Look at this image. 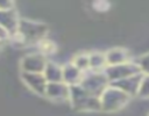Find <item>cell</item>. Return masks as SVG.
<instances>
[{
  "mask_svg": "<svg viewBox=\"0 0 149 116\" xmlns=\"http://www.w3.org/2000/svg\"><path fill=\"white\" fill-rule=\"evenodd\" d=\"M129 96L127 94H125L122 90L115 88V87H111L104 90V94L101 95L100 102H101V108L106 109V110H116L120 109L121 107H123L127 101H128Z\"/></svg>",
  "mask_w": 149,
  "mask_h": 116,
  "instance_id": "obj_1",
  "label": "cell"
},
{
  "mask_svg": "<svg viewBox=\"0 0 149 116\" xmlns=\"http://www.w3.org/2000/svg\"><path fill=\"white\" fill-rule=\"evenodd\" d=\"M141 73L139 66L136 63H123L120 65H114V66H108L106 70V77L113 81H118L128 77H133Z\"/></svg>",
  "mask_w": 149,
  "mask_h": 116,
  "instance_id": "obj_2",
  "label": "cell"
},
{
  "mask_svg": "<svg viewBox=\"0 0 149 116\" xmlns=\"http://www.w3.org/2000/svg\"><path fill=\"white\" fill-rule=\"evenodd\" d=\"M142 77H143V74L142 73H139L136 75L128 77V78H125V79L114 81L112 84V86L115 87V88H118V89H120V90H122L128 96L136 95L137 92H139V88H140V84H141Z\"/></svg>",
  "mask_w": 149,
  "mask_h": 116,
  "instance_id": "obj_3",
  "label": "cell"
},
{
  "mask_svg": "<svg viewBox=\"0 0 149 116\" xmlns=\"http://www.w3.org/2000/svg\"><path fill=\"white\" fill-rule=\"evenodd\" d=\"M26 74V81L28 82V85L35 89L38 93H45L47 90V79L44 75H42L41 73H24Z\"/></svg>",
  "mask_w": 149,
  "mask_h": 116,
  "instance_id": "obj_4",
  "label": "cell"
},
{
  "mask_svg": "<svg viewBox=\"0 0 149 116\" xmlns=\"http://www.w3.org/2000/svg\"><path fill=\"white\" fill-rule=\"evenodd\" d=\"M23 66L29 73H41L45 68V63L40 55H31L23 60Z\"/></svg>",
  "mask_w": 149,
  "mask_h": 116,
  "instance_id": "obj_5",
  "label": "cell"
},
{
  "mask_svg": "<svg viewBox=\"0 0 149 116\" xmlns=\"http://www.w3.org/2000/svg\"><path fill=\"white\" fill-rule=\"evenodd\" d=\"M127 60H128V53L123 49H113L108 51L106 55V63L108 66L120 65L127 63Z\"/></svg>",
  "mask_w": 149,
  "mask_h": 116,
  "instance_id": "obj_6",
  "label": "cell"
},
{
  "mask_svg": "<svg viewBox=\"0 0 149 116\" xmlns=\"http://www.w3.org/2000/svg\"><path fill=\"white\" fill-rule=\"evenodd\" d=\"M21 29H22L23 35H26L28 38H31V39H35L42 36L45 30L43 26L37 24V23H30V22H23Z\"/></svg>",
  "mask_w": 149,
  "mask_h": 116,
  "instance_id": "obj_7",
  "label": "cell"
},
{
  "mask_svg": "<svg viewBox=\"0 0 149 116\" xmlns=\"http://www.w3.org/2000/svg\"><path fill=\"white\" fill-rule=\"evenodd\" d=\"M45 93L54 99H59V97H65L69 95V89L65 85H63L62 82H50L47 86V90Z\"/></svg>",
  "mask_w": 149,
  "mask_h": 116,
  "instance_id": "obj_8",
  "label": "cell"
},
{
  "mask_svg": "<svg viewBox=\"0 0 149 116\" xmlns=\"http://www.w3.org/2000/svg\"><path fill=\"white\" fill-rule=\"evenodd\" d=\"M63 79L69 82L70 85H76L78 84V81L81 79L80 75V70L76 66V65H71V66H66L65 68H63Z\"/></svg>",
  "mask_w": 149,
  "mask_h": 116,
  "instance_id": "obj_9",
  "label": "cell"
},
{
  "mask_svg": "<svg viewBox=\"0 0 149 116\" xmlns=\"http://www.w3.org/2000/svg\"><path fill=\"white\" fill-rule=\"evenodd\" d=\"M45 79L51 82H59L63 79V70L57 67L55 64H48L44 68Z\"/></svg>",
  "mask_w": 149,
  "mask_h": 116,
  "instance_id": "obj_10",
  "label": "cell"
},
{
  "mask_svg": "<svg viewBox=\"0 0 149 116\" xmlns=\"http://www.w3.org/2000/svg\"><path fill=\"white\" fill-rule=\"evenodd\" d=\"M137 95L140 97H143V99L149 97V75H144L143 74L141 84H140V88H139V92H137Z\"/></svg>",
  "mask_w": 149,
  "mask_h": 116,
  "instance_id": "obj_11",
  "label": "cell"
},
{
  "mask_svg": "<svg viewBox=\"0 0 149 116\" xmlns=\"http://www.w3.org/2000/svg\"><path fill=\"white\" fill-rule=\"evenodd\" d=\"M136 65L139 66V68H140L142 74L149 75V53H146V55L141 56L137 59Z\"/></svg>",
  "mask_w": 149,
  "mask_h": 116,
  "instance_id": "obj_12",
  "label": "cell"
},
{
  "mask_svg": "<svg viewBox=\"0 0 149 116\" xmlns=\"http://www.w3.org/2000/svg\"><path fill=\"white\" fill-rule=\"evenodd\" d=\"M106 63V56H102L100 53H94L90 56V66L92 67H100Z\"/></svg>",
  "mask_w": 149,
  "mask_h": 116,
  "instance_id": "obj_13",
  "label": "cell"
}]
</instances>
